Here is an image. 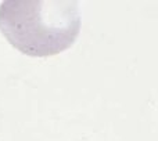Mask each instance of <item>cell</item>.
<instances>
[{
    "label": "cell",
    "instance_id": "obj_1",
    "mask_svg": "<svg viewBox=\"0 0 158 141\" xmlns=\"http://www.w3.org/2000/svg\"><path fill=\"white\" fill-rule=\"evenodd\" d=\"M81 29L75 2H4L0 30L17 50L31 57H47L67 50Z\"/></svg>",
    "mask_w": 158,
    "mask_h": 141
}]
</instances>
